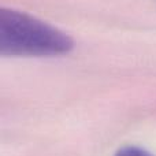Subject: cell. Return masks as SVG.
Returning <instances> with one entry per match:
<instances>
[{
	"instance_id": "obj_1",
	"label": "cell",
	"mask_w": 156,
	"mask_h": 156,
	"mask_svg": "<svg viewBox=\"0 0 156 156\" xmlns=\"http://www.w3.org/2000/svg\"><path fill=\"white\" fill-rule=\"evenodd\" d=\"M73 47V40L58 27L0 7V56H58Z\"/></svg>"
},
{
	"instance_id": "obj_2",
	"label": "cell",
	"mask_w": 156,
	"mask_h": 156,
	"mask_svg": "<svg viewBox=\"0 0 156 156\" xmlns=\"http://www.w3.org/2000/svg\"><path fill=\"white\" fill-rule=\"evenodd\" d=\"M115 156H154L151 152H148L147 149L138 148V147H125L121 148L115 154Z\"/></svg>"
}]
</instances>
